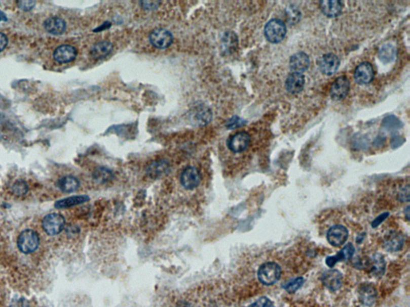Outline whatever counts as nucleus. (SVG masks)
<instances>
[{
	"label": "nucleus",
	"mask_w": 410,
	"mask_h": 307,
	"mask_svg": "<svg viewBox=\"0 0 410 307\" xmlns=\"http://www.w3.org/2000/svg\"><path fill=\"white\" fill-rule=\"evenodd\" d=\"M319 68L324 75H333L340 67V59L332 53L325 54L319 59Z\"/></svg>",
	"instance_id": "8"
},
{
	"label": "nucleus",
	"mask_w": 410,
	"mask_h": 307,
	"mask_svg": "<svg viewBox=\"0 0 410 307\" xmlns=\"http://www.w3.org/2000/svg\"><path fill=\"white\" fill-rule=\"evenodd\" d=\"M43 229L50 236H55L61 233L65 227L63 215L58 213H51L43 218Z\"/></svg>",
	"instance_id": "4"
},
{
	"label": "nucleus",
	"mask_w": 410,
	"mask_h": 307,
	"mask_svg": "<svg viewBox=\"0 0 410 307\" xmlns=\"http://www.w3.org/2000/svg\"><path fill=\"white\" fill-rule=\"evenodd\" d=\"M249 143V135L246 132L241 131L230 137L228 141V147L233 152L240 153L245 151Z\"/></svg>",
	"instance_id": "10"
},
{
	"label": "nucleus",
	"mask_w": 410,
	"mask_h": 307,
	"mask_svg": "<svg viewBox=\"0 0 410 307\" xmlns=\"http://www.w3.org/2000/svg\"><path fill=\"white\" fill-rule=\"evenodd\" d=\"M141 4L142 7L144 9L153 10L157 8L160 2H157V1H143V2H141Z\"/></svg>",
	"instance_id": "37"
},
{
	"label": "nucleus",
	"mask_w": 410,
	"mask_h": 307,
	"mask_svg": "<svg viewBox=\"0 0 410 307\" xmlns=\"http://www.w3.org/2000/svg\"><path fill=\"white\" fill-rule=\"evenodd\" d=\"M201 177L197 168L189 166L182 172L180 181L185 189L193 190L198 187L201 183Z\"/></svg>",
	"instance_id": "6"
},
{
	"label": "nucleus",
	"mask_w": 410,
	"mask_h": 307,
	"mask_svg": "<svg viewBox=\"0 0 410 307\" xmlns=\"http://www.w3.org/2000/svg\"><path fill=\"white\" fill-rule=\"evenodd\" d=\"M397 56V50L392 44H384L378 52V57L384 63H391Z\"/></svg>",
	"instance_id": "27"
},
{
	"label": "nucleus",
	"mask_w": 410,
	"mask_h": 307,
	"mask_svg": "<svg viewBox=\"0 0 410 307\" xmlns=\"http://www.w3.org/2000/svg\"><path fill=\"white\" fill-rule=\"evenodd\" d=\"M8 43V38L6 34L0 32V52H2L7 48Z\"/></svg>",
	"instance_id": "38"
},
{
	"label": "nucleus",
	"mask_w": 410,
	"mask_h": 307,
	"mask_svg": "<svg viewBox=\"0 0 410 307\" xmlns=\"http://www.w3.org/2000/svg\"><path fill=\"white\" fill-rule=\"evenodd\" d=\"M285 23L278 19H273L266 24L265 34L269 42L277 43L283 40L286 34Z\"/></svg>",
	"instance_id": "3"
},
{
	"label": "nucleus",
	"mask_w": 410,
	"mask_h": 307,
	"mask_svg": "<svg viewBox=\"0 0 410 307\" xmlns=\"http://www.w3.org/2000/svg\"><path fill=\"white\" fill-rule=\"evenodd\" d=\"M310 64L309 56L305 52H297L291 56L289 60L290 68L293 72L302 73L309 68Z\"/></svg>",
	"instance_id": "14"
},
{
	"label": "nucleus",
	"mask_w": 410,
	"mask_h": 307,
	"mask_svg": "<svg viewBox=\"0 0 410 307\" xmlns=\"http://www.w3.org/2000/svg\"><path fill=\"white\" fill-rule=\"evenodd\" d=\"M382 126L389 131H394V130L400 129L402 126V123L397 117L389 115V116L386 117V118H384Z\"/></svg>",
	"instance_id": "29"
},
{
	"label": "nucleus",
	"mask_w": 410,
	"mask_h": 307,
	"mask_svg": "<svg viewBox=\"0 0 410 307\" xmlns=\"http://www.w3.org/2000/svg\"><path fill=\"white\" fill-rule=\"evenodd\" d=\"M257 275L259 282L266 286H271L281 279V267L273 261L266 262L259 267Z\"/></svg>",
	"instance_id": "1"
},
{
	"label": "nucleus",
	"mask_w": 410,
	"mask_h": 307,
	"mask_svg": "<svg viewBox=\"0 0 410 307\" xmlns=\"http://www.w3.org/2000/svg\"><path fill=\"white\" fill-rule=\"evenodd\" d=\"M244 123H245V122H244V121L241 119V118L235 116L228 122L227 127L229 128V129H235V128L243 126Z\"/></svg>",
	"instance_id": "34"
},
{
	"label": "nucleus",
	"mask_w": 410,
	"mask_h": 307,
	"mask_svg": "<svg viewBox=\"0 0 410 307\" xmlns=\"http://www.w3.org/2000/svg\"><path fill=\"white\" fill-rule=\"evenodd\" d=\"M252 307H275L273 301L266 297H262L253 304Z\"/></svg>",
	"instance_id": "35"
},
{
	"label": "nucleus",
	"mask_w": 410,
	"mask_h": 307,
	"mask_svg": "<svg viewBox=\"0 0 410 307\" xmlns=\"http://www.w3.org/2000/svg\"><path fill=\"white\" fill-rule=\"evenodd\" d=\"M409 186L406 185L401 188V191L398 193V199L402 202H406L409 201Z\"/></svg>",
	"instance_id": "33"
},
{
	"label": "nucleus",
	"mask_w": 410,
	"mask_h": 307,
	"mask_svg": "<svg viewBox=\"0 0 410 307\" xmlns=\"http://www.w3.org/2000/svg\"><path fill=\"white\" fill-rule=\"evenodd\" d=\"M342 275L337 270H329L324 272L321 276L323 284L331 291H337L342 287Z\"/></svg>",
	"instance_id": "13"
},
{
	"label": "nucleus",
	"mask_w": 410,
	"mask_h": 307,
	"mask_svg": "<svg viewBox=\"0 0 410 307\" xmlns=\"http://www.w3.org/2000/svg\"><path fill=\"white\" fill-rule=\"evenodd\" d=\"M77 49L69 44H63L58 47L53 54L54 59L59 63L72 62L77 58Z\"/></svg>",
	"instance_id": "12"
},
{
	"label": "nucleus",
	"mask_w": 410,
	"mask_h": 307,
	"mask_svg": "<svg viewBox=\"0 0 410 307\" xmlns=\"http://www.w3.org/2000/svg\"><path fill=\"white\" fill-rule=\"evenodd\" d=\"M89 197L87 195H74L69 197L66 199L58 200L55 203V207L57 209H66V208L72 207L77 205L83 204L89 201Z\"/></svg>",
	"instance_id": "22"
},
{
	"label": "nucleus",
	"mask_w": 410,
	"mask_h": 307,
	"mask_svg": "<svg viewBox=\"0 0 410 307\" xmlns=\"http://www.w3.org/2000/svg\"><path fill=\"white\" fill-rule=\"evenodd\" d=\"M304 282H305V280H304L303 278L299 277V278H296V279H292V280L287 282L286 284L283 286V287L288 293L293 294L303 286Z\"/></svg>",
	"instance_id": "31"
},
{
	"label": "nucleus",
	"mask_w": 410,
	"mask_h": 307,
	"mask_svg": "<svg viewBox=\"0 0 410 307\" xmlns=\"http://www.w3.org/2000/svg\"><path fill=\"white\" fill-rule=\"evenodd\" d=\"M320 6L323 13L328 17H337L342 11V3L339 1H322Z\"/></svg>",
	"instance_id": "25"
},
{
	"label": "nucleus",
	"mask_w": 410,
	"mask_h": 307,
	"mask_svg": "<svg viewBox=\"0 0 410 307\" xmlns=\"http://www.w3.org/2000/svg\"><path fill=\"white\" fill-rule=\"evenodd\" d=\"M306 83L305 76L302 73L292 72L288 75L285 81V88L288 92L297 94L303 90Z\"/></svg>",
	"instance_id": "15"
},
{
	"label": "nucleus",
	"mask_w": 410,
	"mask_h": 307,
	"mask_svg": "<svg viewBox=\"0 0 410 307\" xmlns=\"http://www.w3.org/2000/svg\"><path fill=\"white\" fill-rule=\"evenodd\" d=\"M35 4L36 3L34 2V1H28V0H26V1H19L17 2L18 8L19 9L23 10V12H29V11H31L32 10L33 8H34L35 6Z\"/></svg>",
	"instance_id": "32"
},
{
	"label": "nucleus",
	"mask_w": 410,
	"mask_h": 307,
	"mask_svg": "<svg viewBox=\"0 0 410 307\" xmlns=\"http://www.w3.org/2000/svg\"><path fill=\"white\" fill-rule=\"evenodd\" d=\"M7 20L6 16H4V14L2 13V12H0V20Z\"/></svg>",
	"instance_id": "40"
},
{
	"label": "nucleus",
	"mask_w": 410,
	"mask_h": 307,
	"mask_svg": "<svg viewBox=\"0 0 410 307\" xmlns=\"http://www.w3.org/2000/svg\"><path fill=\"white\" fill-rule=\"evenodd\" d=\"M152 45L159 49H165L172 43L173 37L170 31L165 29H156L149 35Z\"/></svg>",
	"instance_id": "5"
},
{
	"label": "nucleus",
	"mask_w": 410,
	"mask_h": 307,
	"mask_svg": "<svg viewBox=\"0 0 410 307\" xmlns=\"http://www.w3.org/2000/svg\"><path fill=\"white\" fill-rule=\"evenodd\" d=\"M404 244V236L401 233H389L384 240V247L389 252H396L401 250Z\"/></svg>",
	"instance_id": "16"
},
{
	"label": "nucleus",
	"mask_w": 410,
	"mask_h": 307,
	"mask_svg": "<svg viewBox=\"0 0 410 307\" xmlns=\"http://www.w3.org/2000/svg\"><path fill=\"white\" fill-rule=\"evenodd\" d=\"M368 265L369 267L371 273L377 277L382 276L385 273V271H386L385 258H384L382 254H378V253L372 254L370 257Z\"/></svg>",
	"instance_id": "20"
},
{
	"label": "nucleus",
	"mask_w": 410,
	"mask_h": 307,
	"mask_svg": "<svg viewBox=\"0 0 410 307\" xmlns=\"http://www.w3.org/2000/svg\"><path fill=\"white\" fill-rule=\"evenodd\" d=\"M113 49V44L109 41H101L94 45L91 54L94 59H103L110 55Z\"/></svg>",
	"instance_id": "24"
},
{
	"label": "nucleus",
	"mask_w": 410,
	"mask_h": 307,
	"mask_svg": "<svg viewBox=\"0 0 410 307\" xmlns=\"http://www.w3.org/2000/svg\"><path fill=\"white\" fill-rule=\"evenodd\" d=\"M18 248L25 254L35 251L40 245V236L36 231L31 229L24 230L18 238Z\"/></svg>",
	"instance_id": "2"
},
{
	"label": "nucleus",
	"mask_w": 410,
	"mask_h": 307,
	"mask_svg": "<svg viewBox=\"0 0 410 307\" xmlns=\"http://www.w3.org/2000/svg\"><path fill=\"white\" fill-rule=\"evenodd\" d=\"M57 185L63 192L72 193L79 189L80 182L74 176H67L59 179Z\"/></svg>",
	"instance_id": "23"
},
{
	"label": "nucleus",
	"mask_w": 410,
	"mask_h": 307,
	"mask_svg": "<svg viewBox=\"0 0 410 307\" xmlns=\"http://www.w3.org/2000/svg\"><path fill=\"white\" fill-rule=\"evenodd\" d=\"M374 77V67L371 63L364 62L359 64L354 71L355 81L358 84L364 85L369 83Z\"/></svg>",
	"instance_id": "11"
},
{
	"label": "nucleus",
	"mask_w": 410,
	"mask_h": 307,
	"mask_svg": "<svg viewBox=\"0 0 410 307\" xmlns=\"http://www.w3.org/2000/svg\"><path fill=\"white\" fill-rule=\"evenodd\" d=\"M168 169H169V164L166 161H157V162H153L147 167V174L150 178L157 179V178L161 177L164 174H166Z\"/></svg>",
	"instance_id": "26"
},
{
	"label": "nucleus",
	"mask_w": 410,
	"mask_h": 307,
	"mask_svg": "<svg viewBox=\"0 0 410 307\" xmlns=\"http://www.w3.org/2000/svg\"><path fill=\"white\" fill-rule=\"evenodd\" d=\"M113 173L106 167H99L93 173V179L98 183H105L113 180Z\"/></svg>",
	"instance_id": "28"
},
{
	"label": "nucleus",
	"mask_w": 410,
	"mask_h": 307,
	"mask_svg": "<svg viewBox=\"0 0 410 307\" xmlns=\"http://www.w3.org/2000/svg\"><path fill=\"white\" fill-rule=\"evenodd\" d=\"M359 299L364 305H374L376 301L377 290L371 285H363L358 290Z\"/></svg>",
	"instance_id": "19"
},
{
	"label": "nucleus",
	"mask_w": 410,
	"mask_h": 307,
	"mask_svg": "<svg viewBox=\"0 0 410 307\" xmlns=\"http://www.w3.org/2000/svg\"><path fill=\"white\" fill-rule=\"evenodd\" d=\"M44 28L49 34L53 35H60L66 31V23L61 18L51 17L45 20Z\"/></svg>",
	"instance_id": "18"
},
{
	"label": "nucleus",
	"mask_w": 410,
	"mask_h": 307,
	"mask_svg": "<svg viewBox=\"0 0 410 307\" xmlns=\"http://www.w3.org/2000/svg\"><path fill=\"white\" fill-rule=\"evenodd\" d=\"M408 210H409V206H407L406 210H405L404 213H405V216H406V218L408 220H409V214H408V212L409 211H408Z\"/></svg>",
	"instance_id": "39"
},
{
	"label": "nucleus",
	"mask_w": 410,
	"mask_h": 307,
	"mask_svg": "<svg viewBox=\"0 0 410 307\" xmlns=\"http://www.w3.org/2000/svg\"><path fill=\"white\" fill-rule=\"evenodd\" d=\"M349 237V231L346 227L342 225H336L331 227L327 233V239L330 244L333 246L343 245Z\"/></svg>",
	"instance_id": "9"
},
{
	"label": "nucleus",
	"mask_w": 410,
	"mask_h": 307,
	"mask_svg": "<svg viewBox=\"0 0 410 307\" xmlns=\"http://www.w3.org/2000/svg\"><path fill=\"white\" fill-rule=\"evenodd\" d=\"M191 118L192 122H194L195 125L204 126L211 120L212 113L210 111L209 109L201 106V107H197L196 110L193 111Z\"/></svg>",
	"instance_id": "21"
},
{
	"label": "nucleus",
	"mask_w": 410,
	"mask_h": 307,
	"mask_svg": "<svg viewBox=\"0 0 410 307\" xmlns=\"http://www.w3.org/2000/svg\"><path fill=\"white\" fill-rule=\"evenodd\" d=\"M389 215V213L386 212V213H384V214L378 216V217H376V218L374 220V222H372V227H374V228H376V227H378V226L381 225L382 223H383L384 220H386Z\"/></svg>",
	"instance_id": "36"
},
{
	"label": "nucleus",
	"mask_w": 410,
	"mask_h": 307,
	"mask_svg": "<svg viewBox=\"0 0 410 307\" xmlns=\"http://www.w3.org/2000/svg\"><path fill=\"white\" fill-rule=\"evenodd\" d=\"M28 190L27 183L23 180H18L12 187V193L17 197L24 196L28 192Z\"/></svg>",
	"instance_id": "30"
},
{
	"label": "nucleus",
	"mask_w": 410,
	"mask_h": 307,
	"mask_svg": "<svg viewBox=\"0 0 410 307\" xmlns=\"http://www.w3.org/2000/svg\"><path fill=\"white\" fill-rule=\"evenodd\" d=\"M354 253V246L351 243H348L346 246H344L341 251L338 252L337 255L327 257L326 264L330 268H332L336 265L338 261H348V260L351 259Z\"/></svg>",
	"instance_id": "17"
},
{
	"label": "nucleus",
	"mask_w": 410,
	"mask_h": 307,
	"mask_svg": "<svg viewBox=\"0 0 410 307\" xmlns=\"http://www.w3.org/2000/svg\"><path fill=\"white\" fill-rule=\"evenodd\" d=\"M350 82L346 76L338 77L332 82L330 88V95L334 100H342L349 92Z\"/></svg>",
	"instance_id": "7"
}]
</instances>
